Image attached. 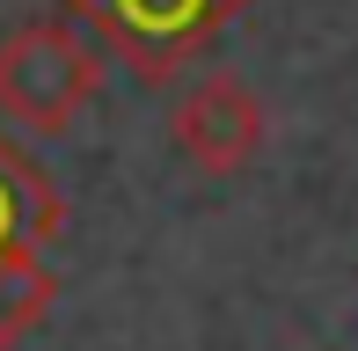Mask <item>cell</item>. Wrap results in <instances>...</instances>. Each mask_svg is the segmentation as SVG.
I'll list each match as a JSON object with an SVG mask.
<instances>
[{
	"label": "cell",
	"instance_id": "cell-1",
	"mask_svg": "<svg viewBox=\"0 0 358 351\" xmlns=\"http://www.w3.org/2000/svg\"><path fill=\"white\" fill-rule=\"evenodd\" d=\"M103 81L110 59L73 15H37L0 37V117L22 132H73L95 110Z\"/></svg>",
	"mask_w": 358,
	"mask_h": 351
},
{
	"label": "cell",
	"instance_id": "cell-2",
	"mask_svg": "<svg viewBox=\"0 0 358 351\" xmlns=\"http://www.w3.org/2000/svg\"><path fill=\"white\" fill-rule=\"evenodd\" d=\"M169 147H176V162H183L190 176H205V183H234L241 169L264 162L271 110H264V95L241 81V73H205V81H190L183 95H176Z\"/></svg>",
	"mask_w": 358,
	"mask_h": 351
},
{
	"label": "cell",
	"instance_id": "cell-3",
	"mask_svg": "<svg viewBox=\"0 0 358 351\" xmlns=\"http://www.w3.org/2000/svg\"><path fill=\"white\" fill-rule=\"evenodd\" d=\"M103 52H124L139 81L176 73V59L205 52L241 0H66Z\"/></svg>",
	"mask_w": 358,
	"mask_h": 351
},
{
	"label": "cell",
	"instance_id": "cell-4",
	"mask_svg": "<svg viewBox=\"0 0 358 351\" xmlns=\"http://www.w3.org/2000/svg\"><path fill=\"white\" fill-rule=\"evenodd\" d=\"M59 300V271L44 264L37 242L0 249V351H15L29 329L44 322V308Z\"/></svg>",
	"mask_w": 358,
	"mask_h": 351
}]
</instances>
